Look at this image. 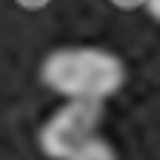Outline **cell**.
Masks as SVG:
<instances>
[{"label":"cell","mask_w":160,"mask_h":160,"mask_svg":"<svg viewBox=\"0 0 160 160\" xmlns=\"http://www.w3.org/2000/svg\"><path fill=\"white\" fill-rule=\"evenodd\" d=\"M102 105L105 102L88 99H64V105L50 114V119L38 131V146L50 160H67L79 146L96 137L102 122Z\"/></svg>","instance_id":"7a4b0ae2"},{"label":"cell","mask_w":160,"mask_h":160,"mask_svg":"<svg viewBox=\"0 0 160 160\" xmlns=\"http://www.w3.org/2000/svg\"><path fill=\"white\" fill-rule=\"evenodd\" d=\"M41 82L64 99L105 102L125 84V64L102 47H58L41 61Z\"/></svg>","instance_id":"6da1fadb"},{"label":"cell","mask_w":160,"mask_h":160,"mask_svg":"<svg viewBox=\"0 0 160 160\" xmlns=\"http://www.w3.org/2000/svg\"><path fill=\"white\" fill-rule=\"evenodd\" d=\"M146 3V12L154 18V21H160V0H143Z\"/></svg>","instance_id":"277c9868"},{"label":"cell","mask_w":160,"mask_h":160,"mask_svg":"<svg viewBox=\"0 0 160 160\" xmlns=\"http://www.w3.org/2000/svg\"><path fill=\"white\" fill-rule=\"evenodd\" d=\"M67 160H119V157L114 152V146H111L105 137L96 134V137H90L84 146H79Z\"/></svg>","instance_id":"3957f363"}]
</instances>
